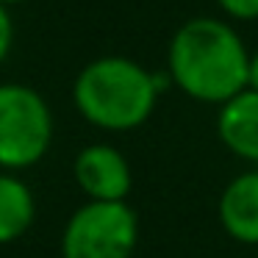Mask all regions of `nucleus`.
Here are the masks:
<instances>
[{
  "instance_id": "6",
  "label": "nucleus",
  "mask_w": 258,
  "mask_h": 258,
  "mask_svg": "<svg viewBox=\"0 0 258 258\" xmlns=\"http://www.w3.org/2000/svg\"><path fill=\"white\" fill-rule=\"evenodd\" d=\"M217 134L233 156L258 164V92L247 86L219 106Z\"/></svg>"
},
{
  "instance_id": "8",
  "label": "nucleus",
  "mask_w": 258,
  "mask_h": 258,
  "mask_svg": "<svg viewBox=\"0 0 258 258\" xmlns=\"http://www.w3.org/2000/svg\"><path fill=\"white\" fill-rule=\"evenodd\" d=\"M36 219V200L23 178L0 172V244H12L28 233Z\"/></svg>"
},
{
  "instance_id": "4",
  "label": "nucleus",
  "mask_w": 258,
  "mask_h": 258,
  "mask_svg": "<svg viewBox=\"0 0 258 258\" xmlns=\"http://www.w3.org/2000/svg\"><path fill=\"white\" fill-rule=\"evenodd\" d=\"M139 217L125 200H89L75 208L61 233L64 258H131Z\"/></svg>"
},
{
  "instance_id": "7",
  "label": "nucleus",
  "mask_w": 258,
  "mask_h": 258,
  "mask_svg": "<svg viewBox=\"0 0 258 258\" xmlns=\"http://www.w3.org/2000/svg\"><path fill=\"white\" fill-rule=\"evenodd\" d=\"M219 222L230 239L258 244V169L241 172L219 197Z\"/></svg>"
},
{
  "instance_id": "10",
  "label": "nucleus",
  "mask_w": 258,
  "mask_h": 258,
  "mask_svg": "<svg viewBox=\"0 0 258 258\" xmlns=\"http://www.w3.org/2000/svg\"><path fill=\"white\" fill-rule=\"evenodd\" d=\"M14 45V23H12V14H9V6L0 3V64L9 58Z\"/></svg>"
},
{
  "instance_id": "1",
  "label": "nucleus",
  "mask_w": 258,
  "mask_h": 258,
  "mask_svg": "<svg viewBox=\"0 0 258 258\" xmlns=\"http://www.w3.org/2000/svg\"><path fill=\"white\" fill-rule=\"evenodd\" d=\"M167 75L197 103H228L250 86V50L230 23L186 20L167 50Z\"/></svg>"
},
{
  "instance_id": "3",
  "label": "nucleus",
  "mask_w": 258,
  "mask_h": 258,
  "mask_svg": "<svg viewBox=\"0 0 258 258\" xmlns=\"http://www.w3.org/2000/svg\"><path fill=\"white\" fill-rule=\"evenodd\" d=\"M53 142L47 100L25 84H0V167L28 169L45 158Z\"/></svg>"
},
{
  "instance_id": "9",
  "label": "nucleus",
  "mask_w": 258,
  "mask_h": 258,
  "mask_svg": "<svg viewBox=\"0 0 258 258\" xmlns=\"http://www.w3.org/2000/svg\"><path fill=\"white\" fill-rule=\"evenodd\" d=\"M219 9L228 14L230 20H258V0H217Z\"/></svg>"
},
{
  "instance_id": "2",
  "label": "nucleus",
  "mask_w": 258,
  "mask_h": 258,
  "mask_svg": "<svg viewBox=\"0 0 258 258\" xmlns=\"http://www.w3.org/2000/svg\"><path fill=\"white\" fill-rule=\"evenodd\" d=\"M161 75L125 56L89 61L73 84V103L89 125L103 131H134L150 119L161 95Z\"/></svg>"
},
{
  "instance_id": "11",
  "label": "nucleus",
  "mask_w": 258,
  "mask_h": 258,
  "mask_svg": "<svg viewBox=\"0 0 258 258\" xmlns=\"http://www.w3.org/2000/svg\"><path fill=\"white\" fill-rule=\"evenodd\" d=\"M250 89L258 92V50L250 53Z\"/></svg>"
},
{
  "instance_id": "12",
  "label": "nucleus",
  "mask_w": 258,
  "mask_h": 258,
  "mask_svg": "<svg viewBox=\"0 0 258 258\" xmlns=\"http://www.w3.org/2000/svg\"><path fill=\"white\" fill-rule=\"evenodd\" d=\"M0 3H3V6H9V9H12V6H17V3H25V0H0Z\"/></svg>"
},
{
  "instance_id": "5",
  "label": "nucleus",
  "mask_w": 258,
  "mask_h": 258,
  "mask_svg": "<svg viewBox=\"0 0 258 258\" xmlns=\"http://www.w3.org/2000/svg\"><path fill=\"white\" fill-rule=\"evenodd\" d=\"M75 183L89 200H125L134 183L131 164L114 145H86L73 164Z\"/></svg>"
}]
</instances>
